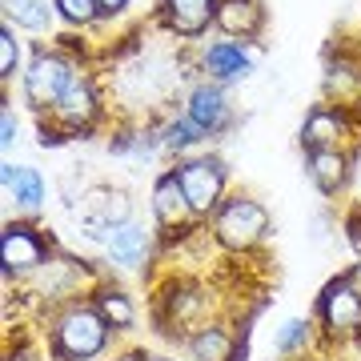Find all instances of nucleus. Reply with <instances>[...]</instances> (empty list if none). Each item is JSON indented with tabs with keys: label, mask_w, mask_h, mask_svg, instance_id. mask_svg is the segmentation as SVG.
Masks as SVG:
<instances>
[{
	"label": "nucleus",
	"mask_w": 361,
	"mask_h": 361,
	"mask_svg": "<svg viewBox=\"0 0 361 361\" xmlns=\"http://www.w3.org/2000/svg\"><path fill=\"white\" fill-rule=\"evenodd\" d=\"M73 85V68L61 61V56H52V52H37L32 56V65L25 73V97L37 109H56V101L65 97V89Z\"/></svg>",
	"instance_id": "7ed1b4c3"
},
{
	"label": "nucleus",
	"mask_w": 361,
	"mask_h": 361,
	"mask_svg": "<svg viewBox=\"0 0 361 361\" xmlns=\"http://www.w3.org/2000/svg\"><path fill=\"white\" fill-rule=\"evenodd\" d=\"M4 189L25 209H37L44 201V180H40L37 169H28V165H4Z\"/></svg>",
	"instance_id": "2eb2a0df"
},
{
	"label": "nucleus",
	"mask_w": 361,
	"mask_h": 361,
	"mask_svg": "<svg viewBox=\"0 0 361 361\" xmlns=\"http://www.w3.org/2000/svg\"><path fill=\"white\" fill-rule=\"evenodd\" d=\"M322 317L329 329H353L361 322V297L349 289V281H334L322 297Z\"/></svg>",
	"instance_id": "423d86ee"
},
{
	"label": "nucleus",
	"mask_w": 361,
	"mask_h": 361,
	"mask_svg": "<svg viewBox=\"0 0 361 361\" xmlns=\"http://www.w3.org/2000/svg\"><path fill=\"white\" fill-rule=\"evenodd\" d=\"M201 137H205V133L197 129L189 116H180V121H173V125L165 129V149H193Z\"/></svg>",
	"instance_id": "412c9836"
},
{
	"label": "nucleus",
	"mask_w": 361,
	"mask_h": 361,
	"mask_svg": "<svg viewBox=\"0 0 361 361\" xmlns=\"http://www.w3.org/2000/svg\"><path fill=\"white\" fill-rule=\"evenodd\" d=\"M16 61H20V49H16V40H13V28H4L0 32V77L4 80L16 73Z\"/></svg>",
	"instance_id": "5701e85b"
},
{
	"label": "nucleus",
	"mask_w": 361,
	"mask_h": 361,
	"mask_svg": "<svg viewBox=\"0 0 361 361\" xmlns=\"http://www.w3.org/2000/svg\"><path fill=\"white\" fill-rule=\"evenodd\" d=\"M225 116H229V109H225V97H221L217 85H197V89L189 92V121H193L201 133L221 129Z\"/></svg>",
	"instance_id": "9b49d317"
},
{
	"label": "nucleus",
	"mask_w": 361,
	"mask_h": 361,
	"mask_svg": "<svg viewBox=\"0 0 361 361\" xmlns=\"http://www.w3.org/2000/svg\"><path fill=\"white\" fill-rule=\"evenodd\" d=\"M56 8L68 25H92L101 13V0H56Z\"/></svg>",
	"instance_id": "4be33fe9"
},
{
	"label": "nucleus",
	"mask_w": 361,
	"mask_h": 361,
	"mask_svg": "<svg viewBox=\"0 0 361 361\" xmlns=\"http://www.w3.org/2000/svg\"><path fill=\"white\" fill-rule=\"evenodd\" d=\"M145 249H149V237H145V229L141 225H133V221L109 233V257H113L116 265H125V269L141 265Z\"/></svg>",
	"instance_id": "ddd939ff"
},
{
	"label": "nucleus",
	"mask_w": 361,
	"mask_h": 361,
	"mask_svg": "<svg viewBox=\"0 0 361 361\" xmlns=\"http://www.w3.org/2000/svg\"><path fill=\"white\" fill-rule=\"evenodd\" d=\"M13 141H16V116H13V109H4V137H0V145L13 149Z\"/></svg>",
	"instance_id": "393cba45"
},
{
	"label": "nucleus",
	"mask_w": 361,
	"mask_h": 361,
	"mask_svg": "<svg viewBox=\"0 0 361 361\" xmlns=\"http://www.w3.org/2000/svg\"><path fill=\"white\" fill-rule=\"evenodd\" d=\"M177 180H180V189H185V197H189L193 213H209V209L221 201L225 169H221L217 161L201 157V161H185V165L177 169Z\"/></svg>",
	"instance_id": "20e7f679"
},
{
	"label": "nucleus",
	"mask_w": 361,
	"mask_h": 361,
	"mask_svg": "<svg viewBox=\"0 0 361 361\" xmlns=\"http://www.w3.org/2000/svg\"><path fill=\"white\" fill-rule=\"evenodd\" d=\"M213 25L229 37H257L261 32L257 0H217V20Z\"/></svg>",
	"instance_id": "1a4fd4ad"
},
{
	"label": "nucleus",
	"mask_w": 361,
	"mask_h": 361,
	"mask_svg": "<svg viewBox=\"0 0 361 361\" xmlns=\"http://www.w3.org/2000/svg\"><path fill=\"white\" fill-rule=\"evenodd\" d=\"M345 281H349V289H353V293L361 297V265H353V269H349V277H345Z\"/></svg>",
	"instance_id": "a878e982"
},
{
	"label": "nucleus",
	"mask_w": 361,
	"mask_h": 361,
	"mask_svg": "<svg viewBox=\"0 0 361 361\" xmlns=\"http://www.w3.org/2000/svg\"><path fill=\"white\" fill-rule=\"evenodd\" d=\"M249 61L245 52H241V44H213V49L205 52V68H209V77H217V80H241L249 73Z\"/></svg>",
	"instance_id": "4468645a"
},
{
	"label": "nucleus",
	"mask_w": 361,
	"mask_h": 361,
	"mask_svg": "<svg viewBox=\"0 0 361 361\" xmlns=\"http://www.w3.org/2000/svg\"><path fill=\"white\" fill-rule=\"evenodd\" d=\"M265 229H269V217L249 197H233L217 213V237H221V245H229V249L257 245L261 237H265Z\"/></svg>",
	"instance_id": "f257e3e1"
},
{
	"label": "nucleus",
	"mask_w": 361,
	"mask_h": 361,
	"mask_svg": "<svg viewBox=\"0 0 361 361\" xmlns=\"http://www.w3.org/2000/svg\"><path fill=\"white\" fill-rule=\"evenodd\" d=\"M104 337H109V322L97 310H73L56 325V349L73 361L97 357L104 349Z\"/></svg>",
	"instance_id": "f03ea898"
},
{
	"label": "nucleus",
	"mask_w": 361,
	"mask_h": 361,
	"mask_svg": "<svg viewBox=\"0 0 361 361\" xmlns=\"http://www.w3.org/2000/svg\"><path fill=\"white\" fill-rule=\"evenodd\" d=\"M310 173L322 193H334L337 185L345 180V157L337 149H317V153H310Z\"/></svg>",
	"instance_id": "f3484780"
},
{
	"label": "nucleus",
	"mask_w": 361,
	"mask_h": 361,
	"mask_svg": "<svg viewBox=\"0 0 361 361\" xmlns=\"http://www.w3.org/2000/svg\"><path fill=\"white\" fill-rule=\"evenodd\" d=\"M197 361H229L233 353V341L225 337V329H201V334L189 341Z\"/></svg>",
	"instance_id": "6ab92c4d"
},
{
	"label": "nucleus",
	"mask_w": 361,
	"mask_h": 361,
	"mask_svg": "<svg viewBox=\"0 0 361 361\" xmlns=\"http://www.w3.org/2000/svg\"><path fill=\"white\" fill-rule=\"evenodd\" d=\"M161 16L177 37H201L217 20V0H161Z\"/></svg>",
	"instance_id": "39448f33"
},
{
	"label": "nucleus",
	"mask_w": 361,
	"mask_h": 361,
	"mask_svg": "<svg viewBox=\"0 0 361 361\" xmlns=\"http://www.w3.org/2000/svg\"><path fill=\"white\" fill-rule=\"evenodd\" d=\"M129 0H101V13H121Z\"/></svg>",
	"instance_id": "bb28decb"
},
{
	"label": "nucleus",
	"mask_w": 361,
	"mask_h": 361,
	"mask_svg": "<svg viewBox=\"0 0 361 361\" xmlns=\"http://www.w3.org/2000/svg\"><path fill=\"white\" fill-rule=\"evenodd\" d=\"M97 313H101L104 322H113L116 329H129V325H133V305H129L121 293H101V301H97Z\"/></svg>",
	"instance_id": "aec40b11"
},
{
	"label": "nucleus",
	"mask_w": 361,
	"mask_h": 361,
	"mask_svg": "<svg viewBox=\"0 0 361 361\" xmlns=\"http://www.w3.org/2000/svg\"><path fill=\"white\" fill-rule=\"evenodd\" d=\"M161 361H165V357H161Z\"/></svg>",
	"instance_id": "cd10ccee"
},
{
	"label": "nucleus",
	"mask_w": 361,
	"mask_h": 361,
	"mask_svg": "<svg viewBox=\"0 0 361 361\" xmlns=\"http://www.w3.org/2000/svg\"><path fill=\"white\" fill-rule=\"evenodd\" d=\"M4 8H8V20H16V25L28 28V32L49 28V20H52L49 0H4Z\"/></svg>",
	"instance_id": "a211bd4d"
},
{
	"label": "nucleus",
	"mask_w": 361,
	"mask_h": 361,
	"mask_svg": "<svg viewBox=\"0 0 361 361\" xmlns=\"http://www.w3.org/2000/svg\"><path fill=\"white\" fill-rule=\"evenodd\" d=\"M121 225H129V197L109 193V189L92 193L89 197V229L113 233V229H121Z\"/></svg>",
	"instance_id": "f8f14e48"
},
{
	"label": "nucleus",
	"mask_w": 361,
	"mask_h": 361,
	"mask_svg": "<svg viewBox=\"0 0 361 361\" xmlns=\"http://www.w3.org/2000/svg\"><path fill=\"white\" fill-rule=\"evenodd\" d=\"M0 253H4L8 269H32L44 257V245H40V237L28 225H8L4 237H0Z\"/></svg>",
	"instance_id": "0eeeda50"
},
{
	"label": "nucleus",
	"mask_w": 361,
	"mask_h": 361,
	"mask_svg": "<svg viewBox=\"0 0 361 361\" xmlns=\"http://www.w3.org/2000/svg\"><path fill=\"white\" fill-rule=\"evenodd\" d=\"M301 137H305V145H310L313 153L317 149H337V141H341V116L329 113V109H313Z\"/></svg>",
	"instance_id": "dca6fc26"
},
{
	"label": "nucleus",
	"mask_w": 361,
	"mask_h": 361,
	"mask_svg": "<svg viewBox=\"0 0 361 361\" xmlns=\"http://www.w3.org/2000/svg\"><path fill=\"white\" fill-rule=\"evenodd\" d=\"M153 213L161 225H169V229H177L180 221L193 213V205H189V197H185V189H180L177 173L173 177H161L153 189Z\"/></svg>",
	"instance_id": "9d476101"
},
{
	"label": "nucleus",
	"mask_w": 361,
	"mask_h": 361,
	"mask_svg": "<svg viewBox=\"0 0 361 361\" xmlns=\"http://www.w3.org/2000/svg\"><path fill=\"white\" fill-rule=\"evenodd\" d=\"M305 337H310V322H289L281 334H277V349H281V353H289V349H297Z\"/></svg>",
	"instance_id": "b1692460"
},
{
	"label": "nucleus",
	"mask_w": 361,
	"mask_h": 361,
	"mask_svg": "<svg viewBox=\"0 0 361 361\" xmlns=\"http://www.w3.org/2000/svg\"><path fill=\"white\" fill-rule=\"evenodd\" d=\"M56 116L65 121L68 129H85V125H92V116H97V92H92L89 80L73 77V85L65 89V97L56 101Z\"/></svg>",
	"instance_id": "6e6552de"
}]
</instances>
